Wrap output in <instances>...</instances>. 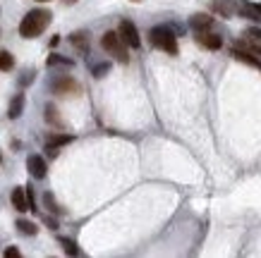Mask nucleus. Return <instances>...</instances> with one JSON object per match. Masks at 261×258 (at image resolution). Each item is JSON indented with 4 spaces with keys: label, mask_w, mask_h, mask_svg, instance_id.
<instances>
[{
    "label": "nucleus",
    "mask_w": 261,
    "mask_h": 258,
    "mask_svg": "<svg viewBox=\"0 0 261 258\" xmlns=\"http://www.w3.org/2000/svg\"><path fill=\"white\" fill-rule=\"evenodd\" d=\"M51 19H53L51 10H41V7H36V10L27 12V17L19 22V36H24V38L41 36V34L46 31V26L51 24Z\"/></svg>",
    "instance_id": "obj_1"
},
{
    "label": "nucleus",
    "mask_w": 261,
    "mask_h": 258,
    "mask_svg": "<svg viewBox=\"0 0 261 258\" xmlns=\"http://www.w3.org/2000/svg\"><path fill=\"white\" fill-rule=\"evenodd\" d=\"M149 41L153 48L166 51L168 55H177V36L170 26H153L149 31Z\"/></svg>",
    "instance_id": "obj_2"
},
{
    "label": "nucleus",
    "mask_w": 261,
    "mask_h": 258,
    "mask_svg": "<svg viewBox=\"0 0 261 258\" xmlns=\"http://www.w3.org/2000/svg\"><path fill=\"white\" fill-rule=\"evenodd\" d=\"M101 46H103V51L113 55L117 62H127L130 55H127V43L120 38L117 31H106L103 36H101Z\"/></svg>",
    "instance_id": "obj_3"
},
{
    "label": "nucleus",
    "mask_w": 261,
    "mask_h": 258,
    "mask_svg": "<svg viewBox=\"0 0 261 258\" xmlns=\"http://www.w3.org/2000/svg\"><path fill=\"white\" fill-rule=\"evenodd\" d=\"M51 91L58 93V96H77V93H82V86L77 84L72 77L62 74V77H53V81H51Z\"/></svg>",
    "instance_id": "obj_4"
},
{
    "label": "nucleus",
    "mask_w": 261,
    "mask_h": 258,
    "mask_svg": "<svg viewBox=\"0 0 261 258\" xmlns=\"http://www.w3.org/2000/svg\"><path fill=\"white\" fill-rule=\"evenodd\" d=\"M117 34H120V38H122V41H125L130 48H139V46H142L139 31H137L134 22H130V19H122V22H120V26H117Z\"/></svg>",
    "instance_id": "obj_5"
},
{
    "label": "nucleus",
    "mask_w": 261,
    "mask_h": 258,
    "mask_svg": "<svg viewBox=\"0 0 261 258\" xmlns=\"http://www.w3.org/2000/svg\"><path fill=\"white\" fill-rule=\"evenodd\" d=\"M27 170H29V175L34 180H43L46 172H48V165H46V160L41 155H29L27 158Z\"/></svg>",
    "instance_id": "obj_6"
},
{
    "label": "nucleus",
    "mask_w": 261,
    "mask_h": 258,
    "mask_svg": "<svg viewBox=\"0 0 261 258\" xmlns=\"http://www.w3.org/2000/svg\"><path fill=\"white\" fill-rule=\"evenodd\" d=\"M197 41L208 48V51H221L223 48V36H218V34H213V31H199L197 34Z\"/></svg>",
    "instance_id": "obj_7"
},
{
    "label": "nucleus",
    "mask_w": 261,
    "mask_h": 258,
    "mask_svg": "<svg viewBox=\"0 0 261 258\" xmlns=\"http://www.w3.org/2000/svg\"><path fill=\"white\" fill-rule=\"evenodd\" d=\"M230 53H232V57H235V60H240V62L249 65V67H257V70L261 72V60L254 55L252 51H244V48H237V46H235V48H232Z\"/></svg>",
    "instance_id": "obj_8"
},
{
    "label": "nucleus",
    "mask_w": 261,
    "mask_h": 258,
    "mask_svg": "<svg viewBox=\"0 0 261 258\" xmlns=\"http://www.w3.org/2000/svg\"><path fill=\"white\" fill-rule=\"evenodd\" d=\"M189 26L199 34V31H208L211 26H213V17H208V15H194V17H189Z\"/></svg>",
    "instance_id": "obj_9"
},
{
    "label": "nucleus",
    "mask_w": 261,
    "mask_h": 258,
    "mask_svg": "<svg viewBox=\"0 0 261 258\" xmlns=\"http://www.w3.org/2000/svg\"><path fill=\"white\" fill-rule=\"evenodd\" d=\"M12 206L17 208L19 213L29 210V201H27V189H22V186H15V189H12Z\"/></svg>",
    "instance_id": "obj_10"
},
{
    "label": "nucleus",
    "mask_w": 261,
    "mask_h": 258,
    "mask_svg": "<svg viewBox=\"0 0 261 258\" xmlns=\"http://www.w3.org/2000/svg\"><path fill=\"white\" fill-rule=\"evenodd\" d=\"M72 134H51L48 139H46V148H60V146H67V144H72Z\"/></svg>",
    "instance_id": "obj_11"
},
{
    "label": "nucleus",
    "mask_w": 261,
    "mask_h": 258,
    "mask_svg": "<svg viewBox=\"0 0 261 258\" xmlns=\"http://www.w3.org/2000/svg\"><path fill=\"white\" fill-rule=\"evenodd\" d=\"M237 10L240 15L254 19V22H261V5H249V2H237Z\"/></svg>",
    "instance_id": "obj_12"
},
{
    "label": "nucleus",
    "mask_w": 261,
    "mask_h": 258,
    "mask_svg": "<svg viewBox=\"0 0 261 258\" xmlns=\"http://www.w3.org/2000/svg\"><path fill=\"white\" fill-rule=\"evenodd\" d=\"M24 110V93H17L12 101H10V108H7V117L10 120H17L19 115Z\"/></svg>",
    "instance_id": "obj_13"
},
{
    "label": "nucleus",
    "mask_w": 261,
    "mask_h": 258,
    "mask_svg": "<svg viewBox=\"0 0 261 258\" xmlns=\"http://www.w3.org/2000/svg\"><path fill=\"white\" fill-rule=\"evenodd\" d=\"M70 41H72V46H75V48H79L82 53H87V51H89V34L77 31V34H72V36H70Z\"/></svg>",
    "instance_id": "obj_14"
},
{
    "label": "nucleus",
    "mask_w": 261,
    "mask_h": 258,
    "mask_svg": "<svg viewBox=\"0 0 261 258\" xmlns=\"http://www.w3.org/2000/svg\"><path fill=\"white\" fill-rule=\"evenodd\" d=\"M15 227H17V230L22 232V234H27V237H34V234L38 232V227H36V225H34L31 220H24V218H19V220L15 222Z\"/></svg>",
    "instance_id": "obj_15"
},
{
    "label": "nucleus",
    "mask_w": 261,
    "mask_h": 258,
    "mask_svg": "<svg viewBox=\"0 0 261 258\" xmlns=\"http://www.w3.org/2000/svg\"><path fill=\"white\" fill-rule=\"evenodd\" d=\"M60 246H62V251L67 254V256H82V249L77 246V241L72 239H67V237H60Z\"/></svg>",
    "instance_id": "obj_16"
},
{
    "label": "nucleus",
    "mask_w": 261,
    "mask_h": 258,
    "mask_svg": "<svg viewBox=\"0 0 261 258\" xmlns=\"http://www.w3.org/2000/svg\"><path fill=\"white\" fill-rule=\"evenodd\" d=\"M46 122H51L53 127H62V120H60V115H58L56 110V105H46Z\"/></svg>",
    "instance_id": "obj_17"
},
{
    "label": "nucleus",
    "mask_w": 261,
    "mask_h": 258,
    "mask_svg": "<svg viewBox=\"0 0 261 258\" xmlns=\"http://www.w3.org/2000/svg\"><path fill=\"white\" fill-rule=\"evenodd\" d=\"M46 65H48V67H56V65H62V67H72L75 62H72V60H67V57L58 55V53H53V55H48Z\"/></svg>",
    "instance_id": "obj_18"
},
{
    "label": "nucleus",
    "mask_w": 261,
    "mask_h": 258,
    "mask_svg": "<svg viewBox=\"0 0 261 258\" xmlns=\"http://www.w3.org/2000/svg\"><path fill=\"white\" fill-rule=\"evenodd\" d=\"M12 67H15V57H12V53L2 51V53H0V70H2V72H10Z\"/></svg>",
    "instance_id": "obj_19"
},
{
    "label": "nucleus",
    "mask_w": 261,
    "mask_h": 258,
    "mask_svg": "<svg viewBox=\"0 0 261 258\" xmlns=\"http://www.w3.org/2000/svg\"><path fill=\"white\" fill-rule=\"evenodd\" d=\"M108 72H111V62H98V65H93V67H91V74L96 77V79L106 77Z\"/></svg>",
    "instance_id": "obj_20"
},
{
    "label": "nucleus",
    "mask_w": 261,
    "mask_h": 258,
    "mask_svg": "<svg viewBox=\"0 0 261 258\" xmlns=\"http://www.w3.org/2000/svg\"><path fill=\"white\" fill-rule=\"evenodd\" d=\"M43 203H46V208H48L51 213H56V215H60V213H62V208H60V206L56 203L53 194H46V196H43Z\"/></svg>",
    "instance_id": "obj_21"
},
{
    "label": "nucleus",
    "mask_w": 261,
    "mask_h": 258,
    "mask_svg": "<svg viewBox=\"0 0 261 258\" xmlns=\"http://www.w3.org/2000/svg\"><path fill=\"white\" fill-rule=\"evenodd\" d=\"M34 70H27V72H24V77H19V84H22V86H29V84H31V81H34Z\"/></svg>",
    "instance_id": "obj_22"
},
{
    "label": "nucleus",
    "mask_w": 261,
    "mask_h": 258,
    "mask_svg": "<svg viewBox=\"0 0 261 258\" xmlns=\"http://www.w3.org/2000/svg\"><path fill=\"white\" fill-rule=\"evenodd\" d=\"M247 36L252 38V41H259L261 43V29L259 26H249V29H247Z\"/></svg>",
    "instance_id": "obj_23"
},
{
    "label": "nucleus",
    "mask_w": 261,
    "mask_h": 258,
    "mask_svg": "<svg viewBox=\"0 0 261 258\" xmlns=\"http://www.w3.org/2000/svg\"><path fill=\"white\" fill-rule=\"evenodd\" d=\"M5 256H7V258H19L22 254H19V249H15V246H10V249H5Z\"/></svg>",
    "instance_id": "obj_24"
},
{
    "label": "nucleus",
    "mask_w": 261,
    "mask_h": 258,
    "mask_svg": "<svg viewBox=\"0 0 261 258\" xmlns=\"http://www.w3.org/2000/svg\"><path fill=\"white\" fill-rule=\"evenodd\" d=\"M46 222H48V227H51V230H58V225H56V220H51V218H46Z\"/></svg>",
    "instance_id": "obj_25"
},
{
    "label": "nucleus",
    "mask_w": 261,
    "mask_h": 258,
    "mask_svg": "<svg viewBox=\"0 0 261 258\" xmlns=\"http://www.w3.org/2000/svg\"><path fill=\"white\" fill-rule=\"evenodd\" d=\"M65 2H67V5H75L77 0H65Z\"/></svg>",
    "instance_id": "obj_26"
},
{
    "label": "nucleus",
    "mask_w": 261,
    "mask_h": 258,
    "mask_svg": "<svg viewBox=\"0 0 261 258\" xmlns=\"http://www.w3.org/2000/svg\"><path fill=\"white\" fill-rule=\"evenodd\" d=\"M38 2H48V0H38Z\"/></svg>",
    "instance_id": "obj_27"
},
{
    "label": "nucleus",
    "mask_w": 261,
    "mask_h": 258,
    "mask_svg": "<svg viewBox=\"0 0 261 258\" xmlns=\"http://www.w3.org/2000/svg\"><path fill=\"white\" fill-rule=\"evenodd\" d=\"M0 163H2V155H0Z\"/></svg>",
    "instance_id": "obj_28"
},
{
    "label": "nucleus",
    "mask_w": 261,
    "mask_h": 258,
    "mask_svg": "<svg viewBox=\"0 0 261 258\" xmlns=\"http://www.w3.org/2000/svg\"><path fill=\"white\" fill-rule=\"evenodd\" d=\"M132 2H139V0H132Z\"/></svg>",
    "instance_id": "obj_29"
}]
</instances>
